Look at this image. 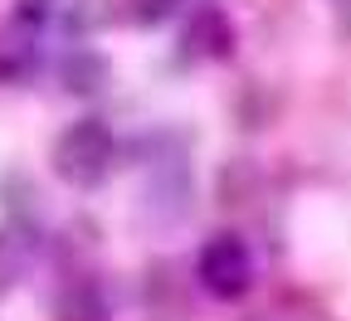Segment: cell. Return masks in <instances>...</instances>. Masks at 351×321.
<instances>
[{
	"instance_id": "1",
	"label": "cell",
	"mask_w": 351,
	"mask_h": 321,
	"mask_svg": "<svg viewBox=\"0 0 351 321\" xmlns=\"http://www.w3.org/2000/svg\"><path fill=\"white\" fill-rule=\"evenodd\" d=\"M112 156H117V142H112V131L98 117L73 122L69 131H59V142H54V170H59V180L83 185V190L98 185V180L112 170Z\"/></svg>"
},
{
	"instance_id": "2",
	"label": "cell",
	"mask_w": 351,
	"mask_h": 321,
	"mask_svg": "<svg viewBox=\"0 0 351 321\" xmlns=\"http://www.w3.org/2000/svg\"><path fill=\"white\" fill-rule=\"evenodd\" d=\"M195 278H200V287H205L210 297H219V302L244 297L249 283H254V253H249V244L234 239V234H215V239L200 248V258H195Z\"/></svg>"
},
{
	"instance_id": "3",
	"label": "cell",
	"mask_w": 351,
	"mask_h": 321,
	"mask_svg": "<svg viewBox=\"0 0 351 321\" xmlns=\"http://www.w3.org/2000/svg\"><path fill=\"white\" fill-rule=\"evenodd\" d=\"M39 64V39L29 25L10 20V25H0V83H20L29 78Z\"/></svg>"
},
{
	"instance_id": "4",
	"label": "cell",
	"mask_w": 351,
	"mask_h": 321,
	"mask_svg": "<svg viewBox=\"0 0 351 321\" xmlns=\"http://www.w3.org/2000/svg\"><path fill=\"white\" fill-rule=\"evenodd\" d=\"M25 263H29V244L15 229H0V297L25 278Z\"/></svg>"
},
{
	"instance_id": "5",
	"label": "cell",
	"mask_w": 351,
	"mask_h": 321,
	"mask_svg": "<svg viewBox=\"0 0 351 321\" xmlns=\"http://www.w3.org/2000/svg\"><path fill=\"white\" fill-rule=\"evenodd\" d=\"M332 5H337V10H341V25H346V29H351V0H332Z\"/></svg>"
}]
</instances>
